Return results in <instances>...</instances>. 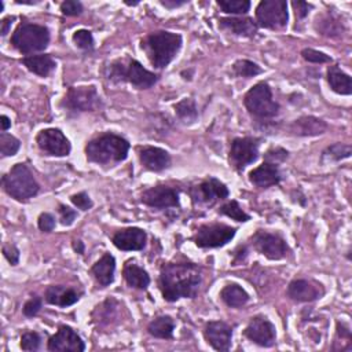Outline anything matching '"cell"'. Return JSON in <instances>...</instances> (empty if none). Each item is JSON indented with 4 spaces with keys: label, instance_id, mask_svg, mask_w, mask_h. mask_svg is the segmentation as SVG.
Here are the masks:
<instances>
[{
    "label": "cell",
    "instance_id": "cell-38",
    "mask_svg": "<svg viewBox=\"0 0 352 352\" xmlns=\"http://www.w3.org/2000/svg\"><path fill=\"white\" fill-rule=\"evenodd\" d=\"M72 41L73 44L84 51V52H92L95 50V40H94V34L91 30L88 29H78L73 33L72 36Z\"/></svg>",
    "mask_w": 352,
    "mask_h": 352
},
{
    "label": "cell",
    "instance_id": "cell-24",
    "mask_svg": "<svg viewBox=\"0 0 352 352\" xmlns=\"http://www.w3.org/2000/svg\"><path fill=\"white\" fill-rule=\"evenodd\" d=\"M248 179L257 188H270L282 182V173L278 165L263 161V164L249 172Z\"/></svg>",
    "mask_w": 352,
    "mask_h": 352
},
{
    "label": "cell",
    "instance_id": "cell-19",
    "mask_svg": "<svg viewBox=\"0 0 352 352\" xmlns=\"http://www.w3.org/2000/svg\"><path fill=\"white\" fill-rule=\"evenodd\" d=\"M204 338L213 348L219 352H227L231 349L232 345V336L234 329L224 320H209L204 326Z\"/></svg>",
    "mask_w": 352,
    "mask_h": 352
},
{
    "label": "cell",
    "instance_id": "cell-48",
    "mask_svg": "<svg viewBox=\"0 0 352 352\" xmlns=\"http://www.w3.org/2000/svg\"><path fill=\"white\" fill-rule=\"evenodd\" d=\"M3 256L4 258L11 264V265H16L19 264V258H21V252L18 249L16 245L14 243H4L1 248Z\"/></svg>",
    "mask_w": 352,
    "mask_h": 352
},
{
    "label": "cell",
    "instance_id": "cell-20",
    "mask_svg": "<svg viewBox=\"0 0 352 352\" xmlns=\"http://www.w3.org/2000/svg\"><path fill=\"white\" fill-rule=\"evenodd\" d=\"M136 151H138L139 162L142 168H144L146 170L162 172L168 169L172 164L170 154L162 147L144 144V146H138Z\"/></svg>",
    "mask_w": 352,
    "mask_h": 352
},
{
    "label": "cell",
    "instance_id": "cell-34",
    "mask_svg": "<svg viewBox=\"0 0 352 352\" xmlns=\"http://www.w3.org/2000/svg\"><path fill=\"white\" fill-rule=\"evenodd\" d=\"M352 154V146L349 143H341L336 142L326 148H323L320 155L322 164H330V162H340L344 160H348Z\"/></svg>",
    "mask_w": 352,
    "mask_h": 352
},
{
    "label": "cell",
    "instance_id": "cell-18",
    "mask_svg": "<svg viewBox=\"0 0 352 352\" xmlns=\"http://www.w3.org/2000/svg\"><path fill=\"white\" fill-rule=\"evenodd\" d=\"M326 290L323 285L315 279L296 278L289 282L286 294L294 302H312L320 300Z\"/></svg>",
    "mask_w": 352,
    "mask_h": 352
},
{
    "label": "cell",
    "instance_id": "cell-2",
    "mask_svg": "<svg viewBox=\"0 0 352 352\" xmlns=\"http://www.w3.org/2000/svg\"><path fill=\"white\" fill-rule=\"evenodd\" d=\"M131 143L122 135L103 132L89 139L84 146V154L88 162L98 165H114L125 161Z\"/></svg>",
    "mask_w": 352,
    "mask_h": 352
},
{
    "label": "cell",
    "instance_id": "cell-53",
    "mask_svg": "<svg viewBox=\"0 0 352 352\" xmlns=\"http://www.w3.org/2000/svg\"><path fill=\"white\" fill-rule=\"evenodd\" d=\"M158 3L162 7L168 8V10H173V8H177V7H182V6L187 4L188 0H160Z\"/></svg>",
    "mask_w": 352,
    "mask_h": 352
},
{
    "label": "cell",
    "instance_id": "cell-42",
    "mask_svg": "<svg viewBox=\"0 0 352 352\" xmlns=\"http://www.w3.org/2000/svg\"><path fill=\"white\" fill-rule=\"evenodd\" d=\"M264 161L274 164V165H280L289 158V151L280 146H272L264 153Z\"/></svg>",
    "mask_w": 352,
    "mask_h": 352
},
{
    "label": "cell",
    "instance_id": "cell-8",
    "mask_svg": "<svg viewBox=\"0 0 352 352\" xmlns=\"http://www.w3.org/2000/svg\"><path fill=\"white\" fill-rule=\"evenodd\" d=\"M102 106L103 102L95 85L69 87L63 99L60 100V107L73 116L87 111H96Z\"/></svg>",
    "mask_w": 352,
    "mask_h": 352
},
{
    "label": "cell",
    "instance_id": "cell-44",
    "mask_svg": "<svg viewBox=\"0 0 352 352\" xmlns=\"http://www.w3.org/2000/svg\"><path fill=\"white\" fill-rule=\"evenodd\" d=\"M70 202L77 209H80L82 212H87L89 209H92V206H94V201H92V198L89 197V194L87 191H80V192L72 194L70 195Z\"/></svg>",
    "mask_w": 352,
    "mask_h": 352
},
{
    "label": "cell",
    "instance_id": "cell-58",
    "mask_svg": "<svg viewBox=\"0 0 352 352\" xmlns=\"http://www.w3.org/2000/svg\"><path fill=\"white\" fill-rule=\"evenodd\" d=\"M3 10H4V3L0 1V11H3Z\"/></svg>",
    "mask_w": 352,
    "mask_h": 352
},
{
    "label": "cell",
    "instance_id": "cell-32",
    "mask_svg": "<svg viewBox=\"0 0 352 352\" xmlns=\"http://www.w3.org/2000/svg\"><path fill=\"white\" fill-rule=\"evenodd\" d=\"M175 320L169 315H160L148 322L147 333L158 340H172L175 331Z\"/></svg>",
    "mask_w": 352,
    "mask_h": 352
},
{
    "label": "cell",
    "instance_id": "cell-7",
    "mask_svg": "<svg viewBox=\"0 0 352 352\" xmlns=\"http://www.w3.org/2000/svg\"><path fill=\"white\" fill-rule=\"evenodd\" d=\"M243 106L252 117L270 120L279 114L280 104L274 99L272 89L267 81L256 82L243 95Z\"/></svg>",
    "mask_w": 352,
    "mask_h": 352
},
{
    "label": "cell",
    "instance_id": "cell-3",
    "mask_svg": "<svg viewBox=\"0 0 352 352\" xmlns=\"http://www.w3.org/2000/svg\"><path fill=\"white\" fill-rule=\"evenodd\" d=\"M183 45L180 33L169 30H155L140 40V48L146 54L154 69L162 70L177 56Z\"/></svg>",
    "mask_w": 352,
    "mask_h": 352
},
{
    "label": "cell",
    "instance_id": "cell-14",
    "mask_svg": "<svg viewBox=\"0 0 352 352\" xmlns=\"http://www.w3.org/2000/svg\"><path fill=\"white\" fill-rule=\"evenodd\" d=\"M140 202L157 210L180 208V192L168 184H155L140 194Z\"/></svg>",
    "mask_w": 352,
    "mask_h": 352
},
{
    "label": "cell",
    "instance_id": "cell-12",
    "mask_svg": "<svg viewBox=\"0 0 352 352\" xmlns=\"http://www.w3.org/2000/svg\"><path fill=\"white\" fill-rule=\"evenodd\" d=\"M256 23L267 30H282L287 26L289 11L285 0H261L254 11Z\"/></svg>",
    "mask_w": 352,
    "mask_h": 352
},
{
    "label": "cell",
    "instance_id": "cell-51",
    "mask_svg": "<svg viewBox=\"0 0 352 352\" xmlns=\"http://www.w3.org/2000/svg\"><path fill=\"white\" fill-rule=\"evenodd\" d=\"M248 256H249V248H248V245H239V246H236V249L232 252V261H231V264L232 265H239V264H242V263H245V260L248 258Z\"/></svg>",
    "mask_w": 352,
    "mask_h": 352
},
{
    "label": "cell",
    "instance_id": "cell-27",
    "mask_svg": "<svg viewBox=\"0 0 352 352\" xmlns=\"http://www.w3.org/2000/svg\"><path fill=\"white\" fill-rule=\"evenodd\" d=\"M329 129L327 122L314 116H302L290 125V132L296 136H319Z\"/></svg>",
    "mask_w": 352,
    "mask_h": 352
},
{
    "label": "cell",
    "instance_id": "cell-25",
    "mask_svg": "<svg viewBox=\"0 0 352 352\" xmlns=\"http://www.w3.org/2000/svg\"><path fill=\"white\" fill-rule=\"evenodd\" d=\"M89 274L100 287H107L114 282L116 278V257L104 252L99 260H96L89 268Z\"/></svg>",
    "mask_w": 352,
    "mask_h": 352
},
{
    "label": "cell",
    "instance_id": "cell-39",
    "mask_svg": "<svg viewBox=\"0 0 352 352\" xmlns=\"http://www.w3.org/2000/svg\"><path fill=\"white\" fill-rule=\"evenodd\" d=\"M19 147H21V140L18 138L7 132L0 133V154L3 158L15 155Z\"/></svg>",
    "mask_w": 352,
    "mask_h": 352
},
{
    "label": "cell",
    "instance_id": "cell-15",
    "mask_svg": "<svg viewBox=\"0 0 352 352\" xmlns=\"http://www.w3.org/2000/svg\"><path fill=\"white\" fill-rule=\"evenodd\" d=\"M243 336L261 348H271L276 342V327L264 315H254L243 330Z\"/></svg>",
    "mask_w": 352,
    "mask_h": 352
},
{
    "label": "cell",
    "instance_id": "cell-56",
    "mask_svg": "<svg viewBox=\"0 0 352 352\" xmlns=\"http://www.w3.org/2000/svg\"><path fill=\"white\" fill-rule=\"evenodd\" d=\"M41 0H15L16 4H23V6H34L38 4Z\"/></svg>",
    "mask_w": 352,
    "mask_h": 352
},
{
    "label": "cell",
    "instance_id": "cell-45",
    "mask_svg": "<svg viewBox=\"0 0 352 352\" xmlns=\"http://www.w3.org/2000/svg\"><path fill=\"white\" fill-rule=\"evenodd\" d=\"M43 308V298L37 294L32 296L22 307V314L26 318H34Z\"/></svg>",
    "mask_w": 352,
    "mask_h": 352
},
{
    "label": "cell",
    "instance_id": "cell-26",
    "mask_svg": "<svg viewBox=\"0 0 352 352\" xmlns=\"http://www.w3.org/2000/svg\"><path fill=\"white\" fill-rule=\"evenodd\" d=\"M122 278L129 287L138 290H147L151 282L148 272L133 258L125 261L122 267Z\"/></svg>",
    "mask_w": 352,
    "mask_h": 352
},
{
    "label": "cell",
    "instance_id": "cell-52",
    "mask_svg": "<svg viewBox=\"0 0 352 352\" xmlns=\"http://www.w3.org/2000/svg\"><path fill=\"white\" fill-rule=\"evenodd\" d=\"M14 21H15V16H14V15H7V16H4V18L0 21V34H1V36H6V34L10 32L11 25H12Z\"/></svg>",
    "mask_w": 352,
    "mask_h": 352
},
{
    "label": "cell",
    "instance_id": "cell-55",
    "mask_svg": "<svg viewBox=\"0 0 352 352\" xmlns=\"http://www.w3.org/2000/svg\"><path fill=\"white\" fill-rule=\"evenodd\" d=\"M0 124H1V132H7L11 128V118L6 114L0 116Z\"/></svg>",
    "mask_w": 352,
    "mask_h": 352
},
{
    "label": "cell",
    "instance_id": "cell-40",
    "mask_svg": "<svg viewBox=\"0 0 352 352\" xmlns=\"http://www.w3.org/2000/svg\"><path fill=\"white\" fill-rule=\"evenodd\" d=\"M41 342H43V337L40 333H37L34 330H26L21 334L19 346L22 351L36 352L41 348Z\"/></svg>",
    "mask_w": 352,
    "mask_h": 352
},
{
    "label": "cell",
    "instance_id": "cell-41",
    "mask_svg": "<svg viewBox=\"0 0 352 352\" xmlns=\"http://www.w3.org/2000/svg\"><path fill=\"white\" fill-rule=\"evenodd\" d=\"M301 58L308 62V63H315V65H323V63H331L333 58L327 55L323 51L315 50V48H302L300 52Z\"/></svg>",
    "mask_w": 352,
    "mask_h": 352
},
{
    "label": "cell",
    "instance_id": "cell-33",
    "mask_svg": "<svg viewBox=\"0 0 352 352\" xmlns=\"http://www.w3.org/2000/svg\"><path fill=\"white\" fill-rule=\"evenodd\" d=\"M176 117L184 124V125H192L198 120V109L197 103L192 98H183L177 103L173 104Z\"/></svg>",
    "mask_w": 352,
    "mask_h": 352
},
{
    "label": "cell",
    "instance_id": "cell-28",
    "mask_svg": "<svg viewBox=\"0 0 352 352\" xmlns=\"http://www.w3.org/2000/svg\"><path fill=\"white\" fill-rule=\"evenodd\" d=\"M21 63L38 77H48L56 67V60L51 54H34L21 58Z\"/></svg>",
    "mask_w": 352,
    "mask_h": 352
},
{
    "label": "cell",
    "instance_id": "cell-31",
    "mask_svg": "<svg viewBox=\"0 0 352 352\" xmlns=\"http://www.w3.org/2000/svg\"><path fill=\"white\" fill-rule=\"evenodd\" d=\"M345 26L340 16L334 12H326L322 15H318L315 21V30L318 34L326 36V37H340L344 32Z\"/></svg>",
    "mask_w": 352,
    "mask_h": 352
},
{
    "label": "cell",
    "instance_id": "cell-10",
    "mask_svg": "<svg viewBox=\"0 0 352 352\" xmlns=\"http://www.w3.org/2000/svg\"><path fill=\"white\" fill-rule=\"evenodd\" d=\"M249 245L271 261L283 260L290 253V246L279 232L257 230L250 238Z\"/></svg>",
    "mask_w": 352,
    "mask_h": 352
},
{
    "label": "cell",
    "instance_id": "cell-35",
    "mask_svg": "<svg viewBox=\"0 0 352 352\" xmlns=\"http://www.w3.org/2000/svg\"><path fill=\"white\" fill-rule=\"evenodd\" d=\"M217 7L230 16H242L246 15L252 7L249 0H217Z\"/></svg>",
    "mask_w": 352,
    "mask_h": 352
},
{
    "label": "cell",
    "instance_id": "cell-54",
    "mask_svg": "<svg viewBox=\"0 0 352 352\" xmlns=\"http://www.w3.org/2000/svg\"><path fill=\"white\" fill-rule=\"evenodd\" d=\"M72 249L74 250V253L77 254H84L85 252V245L81 239H73L72 241Z\"/></svg>",
    "mask_w": 352,
    "mask_h": 352
},
{
    "label": "cell",
    "instance_id": "cell-17",
    "mask_svg": "<svg viewBox=\"0 0 352 352\" xmlns=\"http://www.w3.org/2000/svg\"><path fill=\"white\" fill-rule=\"evenodd\" d=\"M47 349L50 352H84L85 342L73 327L60 324L56 333L48 338Z\"/></svg>",
    "mask_w": 352,
    "mask_h": 352
},
{
    "label": "cell",
    "instance_id": "cell-50",
    "mask_svg": "<svg viewBox=\"0 0 352 352\" xmlns=\"http://www.w3.org/2000/svg\"><path fill=\"white\" fill-rule=\"evenodd\" d=\"M336 334L340 340L346 342L349 346H352V334H351V327L348 323L342 320L336 322Z\"/></svg>",
    "mask_w": 352,
    "mask_h": 352
},
{
    "label": "cell",
    "instance_id": "cell-47",
    "mask_svg": "<svg viewBox=\"0 0 352 352\" xmlns=\"http://www.w3.org/2000/svg\"><path fill=\"white\" fill-rule=\"evenodd\" d=\"M56 226V219L52 213L50 212H41L37 217V227L43 232H51L54 231Z\"/></svg>",
    "mask_w": 352,
    "mask_h": 352
},
{
    "label": "cell",
    "instance_id": "cell-49",
    "mask_svg": "<svg viewBox=\"0 0 352 352\" xmlns=\"http://www.w3.org/2000/svg\"><path fill=\"white\" fill-rule=\"evenodd\" d=\"M292 7L294 10L296 22H300L308 16L309 11L314 8V4L307 1H292Z\"/></svg>",
    "mask_w": 352,
    "mask_h": 352
},
{
    "label": "cell",
    "instance_id": "cell-21",
    "mask_svg": "<svg viewBox=\"0 0 352 352\" xmlns=\"http://www.w3.org/2000/svg\"><path fill=\"white\" fill-rule=\"evenodd\" d=\"M111 243L122 252H139L146 248L147 232L140 227H125L111 235Z\"/></svg>",
    "mask_w": 352,
    "mask_h": 352
},
{
    "label": "cell",
    "instance_id": "cell-29",
    "mask_svg": "<svg viewBox=\"0 0 352 352\" xmlns=\"http://www.w3.org/2000/svg\"><path fill=\"white\" fill-rule=\"evenodd\" d=\"M326 81L330 89L338 95L352 94V80L348 73H345L337 63L330 65L326 70Z\"/></svg>",
    "mask_w": 352,
    "mask_h": 352
},
{
    "label": "cell",
    "instance_id": "cell-30",
    "mask_svg": "<svg viewBox=\"0 0 352 352\" xmlns=\"http://www.w3.org/2000/svg\"><path fill=\"white\" fill-rule=\"evenodd\" d=\"M219 297L228 308H242L250 301V296L246 289L235 282L223 286Z\"/></svg>",
    "mask_w": 352,
    "mask_h": 352
},
{
    "label": "cell",
    "instance_id": "cell-4",
    "mask_svg": "<svg viewBox=\"0 0 352 352\" xmlns=\"http://www.w3.org/2000/svg\"><path fill=\"white\" fill-rule=\"evenodd\" d=\"M104 77L113 84L128 82L136 89H148L154 87L160 76L146 69L138 59H114L104 70Z\"/></svg>",
    "mask_w": 352,
    "mask_h": 352
},
{
    "label": "cell",
    "instance_id": "cell-36",
    "mask_svg": "<svg viewBox=\"0 0 352 352\" xmlns=\"http://www.w3.org/2000/svg\"><path fill=\"white\" fill-rule=\"evenodd\" d=\"M232 74L242 78H252L263 73L261 66H258L256 62L250 59H236L232 63Z\"/></svg>",
    "mask_w": 352,
    "mask_h": 352
},
{
    "label": "cell",
    "instance_id": "cell-13",
    "mask_svg": "<svg viewBox=\"0 0 352 352\" xmlns=\"http://www.w3.org/2000/svg\"><path fill=\"white\" fill-rule=\"evenodd\" d=\"M192 205H204L208 208L214 206L217 202L224 201L230 197V190L226 183L214 176H208L198 184L191 186L188 190Z\"/></svg>",
    "mask_w": 352,
    "mask_h": 352
},
{
    "label": "cell",
    "instance_id": "cell-11",
    "mask_svg": "<svg viewBox=\"0 0 352 352\" xmlns=\"http://www.w3.org/2000/svg\"><path fill=\"white\" fill-rule=\"evenodd\" d=\"M261 138L256 136H238L231 140L228 151V164L236 170L242 172L248 165L256 162L260 157Z\"/></svg>",
    "mask_w": 352,
    "mask_h": 352
},
{
    "label": "cell",
    "instance_id": "cell-37",
    "mask_svg": "<svg viewBox=\"0 0 352 352\" xmlns=\"http://www.w3.org/2000/svg\"><path fill=\"white\" fill-rule=\"evenodd\" d=\"M219 214L221 216H227L238 223H246L250 220V214H248L242 206L239 205V202L236 199H230L227 201L226 204H223L219 210H217Z\"/></svg>",
    "mask_w": 352,
    "mask_h": 352
},
{
    "label": "cell",
    "instance_id": "cell-16",
    "mask_svg": "<svg viewBox=\"0 0 352 352\" xmlns=\"http://www.w3.org/2000/svg\"><path fill=\"white\" fill-rule=\"evenodd\" d=\"M36 144L45 155L66 157L72 151V143L59 128H45L36 135Z\"/></svg>",
    "mask_w": 352,
    "mask_h": 352
},
{
    "label": "cell",
    "instance_id": "cell-6",
    "mask_svg": "<svg viewBox=\"0 0 352 352\" xmlns=\"http://www.w3.org/2000/svg\"><path fill=\"white\" fill-rule=\"evenodd\" d=\"M51 40L50 29L45 25L23 21L14 29L10 44L19 54L29 56L44 51Z\"/></svg>",
    "mask_w": 352,
    "mask_h": 352
},
{
    "label": "cell",
    "instance_id": "cell-9",
    "mask_svg": "<svg viewBox=\"0 0 352 352\" xmlns=\"http://www.w3.org/2000/svg\"><path fill=\"white\" fill-rule=\"evenodd\" d=\"M236 234V227L224 223H206L197 228L191 241L201 249H217L230 243Z\"/></svg>",
    "mask_w": 352,
    "mask_h": 352
},
{
    "label": "cell",
    "instance_id": "cell-1",
    "mask_svg": "<svg viewBox=\"0 0 352 352\" xmlns=\"http://www.w3.org/2000/svg\"><path fill=\"white\" fill-rule=\"evenodd\" d=\"M202 283L201 268L191 261H170L160 268L158 287L166 302L195 298Z\"/></svg>",
    "mask_w": 352,
    "mask_h": 352
},
{
    "label": "cell",
    "instance_id": "cell-46",
    "mask_svg": "<svg viewBox=\"0 0 352 352\" xmlns=\"http://www.w3.org/2000/svg\"><path fill=\"white\" fill-rule=\"evenodd\" d=\"M58 213H59V221L65 227L72 226L78 216L76 209H73L72 206L65 205V204H58Z\"/></svg>",
    "mask_w": 352,
    "mask_h": 352
},
{
    "label": "cell",
    "instance_id": "cell-23",
    "mask_svg": "<svg viewBox=\"0 0 352 352\" xmlns=\"http://www.w3.org/2000/svg\"><path fill=\"white\" fill-rule=\"evenodd\" d=\"M82 292L65 285H50L44 292V301L50 305L67 308L80 301Z\"/></svg>",
    "mask_w": 352,
    "mask_h": 352
},
{
    "label": "cell",
    "instance_id": "cell-22",
    "mask_svg": "<svg viewBox=\"0 0 352 352\" xmlns=\"http://www.w3.org/2000/svg\"><path fill=\"white\" fill-rule=\"evenodd\" d=\"M219 28L230 34L245 38H253L258 32L256 21L248 15L223 16L219 19Z\"/></svg>",
    "mask_w": 352,
    "mask_h": 352
},
{
    "label": "cell",
    "instance_id": "cell-43",
    "mask_svg": "<svg viewBox=\"0 0 352 352\" xmlns=\"http://www.w3.org/2000/svg\"><path fill=\"white\" fill-rule=\"evenodd\" d=\"M59 11L65 16H78L84 11V6L78 0H65L59 4Z\"/></svg>",
    "mask_w": 352,
    "mask_h": 352
},
{
    "label": "cell",
    "instance_id": "cell-57",
    "mask_svg": "<svg viewBox=\"0 0 352 352\" xmlns=\"http://www.w3.org/2000/svg\"><path fill=\"white\" fill-rule=\"evenodd\" d=\"M140 1L139 0H136V1H128V0H125L124 1V4H126V6H129V7H135V6H138Z\"/></svg>",
    "mask_w": 352,
    "mask_h": 352
},
{
    "label": "cell",
    "instance_id": "cell-5",
    "mask_svg": "<svg viewBox=\"0 0 352 352\" xmlns=\"http://www.w3.org/2000/svg\"><path fill=\"white\" fill-rule=\"evenodd\" d=\"M1 187L7 195L18 202H26L40 192V184L30 168L18 162L1 176Z\"/></svg>",
    "mask_w": 352,
    "mask_h": 352
}]
</instances>
